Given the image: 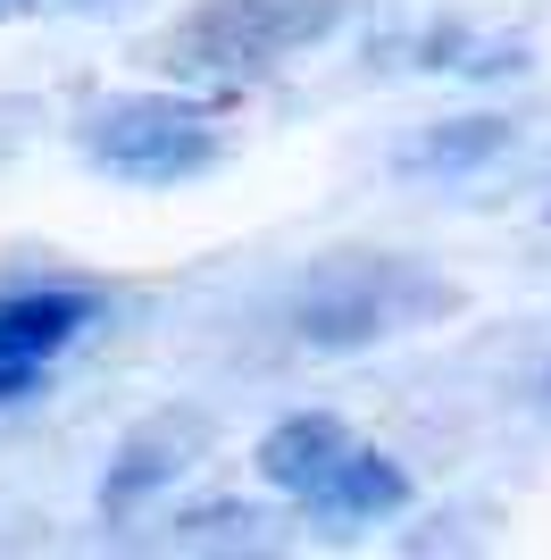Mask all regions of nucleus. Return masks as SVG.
<instances>
[{
  "mask_svg": "<svg viewBox=\"0 0 551 560\" xmlns=\"http://www.w3.org/2000/svg\"><path fill=\"white\" fill-rule=\"evenodd\" d=\"M452 302H459L452 284L418 277L401 259H360V268H335V277H318L301 293L293 335L309 351H360V343H385V335L418 327V318H435Z\"/></svg>",
  "mask_w": 551,
  "mask_h": 560,
  "instance_id": "f257e3e1",
  "label": "nucleus"
},
{
  "mask_svg": "<svg viewBox=\"0 0 551 560\" xmlns=\"http://www.w3.org/2000/svg\"><path fill=\"white\" fill-rule=\"evenodd\" d=\"M84 160L126 176V185H176V176H201L218 160V135L201 109H184L167 93H126L84 126Z\"/></svg>",
  "mask_w": 551,
  "mask_h": 560,
  "instance_id": "f03ea898",
  "label": "nucleus"
},
{
  "mask_svg": "<svg viewBox=\"0 0 551 560\" xmlns=\"http://www.w3.org/2000/svg\"><path fill=\"white\" fill-rule=\"evenodd\" d=\"M335 18H343V0H209L201 18L184 25V59L251 75V68H276L284 50L318 43Z\"/></svg>",
  "mask_w": 551,
  "mask_h": 560,
  "instance_id": "7ed1b4c3",
  "label": "nucleus"
},
{
  "mask_svg": "<svg viewBox=\"0 0 551 560\" xmlns=\"http://www.w3.org/2000/svg\"><path fill=\"white\" fill-rule=\"evenodd\" d=\"M84 318H92L84 293H25V302H0V401L34 394L43 360H59V351L84 335Z\"/></svg>",
  "mask_w": 551,
  "mask_h": 560,
  "instance_id": "20e7f679",
  "label": "nucleus"
},
{
  "mask_svg": "<svg viewBox=\"0 0 551 560\" xmlns=\"http://www.w3.org/2000/svg\"><path fill=\"white\" fill-rule=\"evenodd\" d=\"M343 452H351V427L335 419V410H293V419H276L268 435H259V477H268L276 493H309Z\"/></svg>",
  "mask_w": 551,
  "mask_h": 560,
  "instance_id": "39448f33",
  "label": "nucleus"
},
{
  "mask_svg": "<svg viewBox=\"0 0 551 560\" xmlns=\"http://www.w3.org/2000/svg\"><path fill=\"white\" fill-rule=\"evenodd\" d=\"M301 502L318 518H392L410 502V477H401V460H385V452H343Z\"/></svg>",
  "mask_w": 551,
  "mask_h": 560,
  "instance_id": "423d86ee",
  "label": "nucleus"
},
{
  "mask_svg": "<svg viewBox=\"0 0 551 560\" xmlns=\"http://www.w3.org/2000/svg\"><path fill=\"white\" fill-rule=\"evenodd\" d=\"M201 435H209L201 419H184V427H151V435H134V444H126V460L109 468L101 502H109V511H126V502H142L151 486H167V477L184 468V452H201Z\"/></svg>",
  "mask_w": 551,
  "mask_h": 560,
  "instance_id": "0eeeda50",
  "label": "nucleus"
},
{
  "mask_svg": "<svg viewBox=\"0 0 551 560\" xmlns=\"http://www.w3.org/2000/svg\"><path fill=\"white\" fill-rule=\"evenodd\" d=\"M509 142H518V126H509V117H459V126H435V135H418L410 151H401V167H410V176H459V167L502 160Z\"/></svg>",
  "mask_w": 551,
  "mask_h": 560,
  "instance_id": "6e6552de",
  "label": "nucleus"
},
{
  "mask_svg": "<svg viewBox=\"0 0 551 560\" xmlns=\"http://www.w3.org/2000/svg\"><path fill=\"white\" fill-rule=\"evenodd\" d=\"M9 9H25V0H0V18H9Z\"/></svg>",
  "mask_w": 551,
  "mask_h": 560,
  "instance_id": "1a4fd4ad",
  "label": "nucleus"
}]
</instances>
